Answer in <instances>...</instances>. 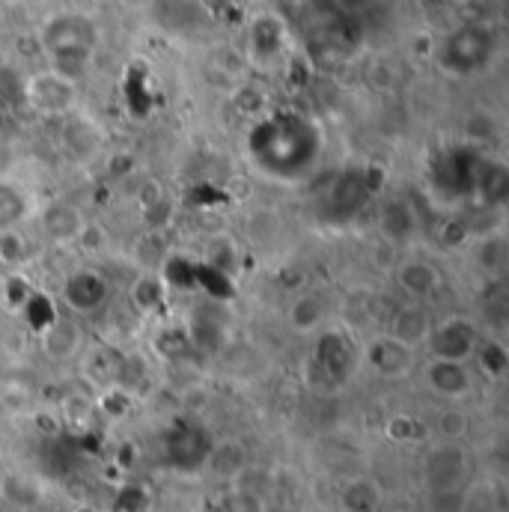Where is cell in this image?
<instances>
[{"mask_svg":"<svg viewBox=\"0 0 509 512\" xmlns=\"http://www.w3.org/2000/svg\"><path fill=\"white\" fill-rule=\"evenodd\" d=\"M248 155L268 179L298 182L322 158V131L301 114L265 117L248 134Z\"/></svg>","mask_w":509,"mask_h":512,"instance_id":"cell-1","label":"cell"},{"mask_svg":"<svg viewBox=\"0 0 509 512\" xmlns=\"http://www.w3.org/2000/svg\"><path fill=\"white\" fill-rule=\"evenodd\" d=\"M39 48L51 63L48 69L78 81L99 48V24L81 12H60L42 24Z\"/></svg>","mask_w":509,"mask_h":512,"instance_id":"cell-2","label":"cell"},{"mask_svg":"<svg viewBox=\"0 0 509 512\" xmlns=\"http://www.w3.org/2000/svg\"><path fill=\"white\" fill-rule=\"evenodd\" d=\"M495 48H498V39L486 24H465L438 42L435 60L447 75L468 78V75H477L480 69H486L492 63Z\"/></svg>","mask_w":509,"mask_h":512,"instance_id":"cell-3","label":"cell"},{"mask_svg":"<svg viewBox=\"0 0 509 512\" xmlns=\"http://www.w3.org/2000/svg\"><path fill=\"white\" fill-rule=\"evenodd\" d=\"M480 343H483V334L471 316H447L441 322H432L423 346L429 349V358L471 364Z\"/></svg>","mask_w":509,"mask_h":512,"instance_id":"cell-4","label":"cell"},{"mask_svg":"<svg viewBox=\"0 0 509 512\" xmlns=\"http://www.w3.org/2000/svg\"><path fill=\"white\" fill-rule=\"evenodd\" d=\"M24 102L42 117H66L78 105V81L54 69H42L24 81Z\"/></svg>","mask_w":509,"mask_h":512,"instance_id":"cell-5","label":"cell"},{"mask_svg":"<svg viewBox=\"0 0 509 512\" xmlns=\"http://www.w3.org/2000/svg\"><path fill=\"white\" fill-rule=\"evenodd\" d=\"M471 459L462 444H435L423 459V480L432 495H456L468 483Z\"/></svg>","mask_w":509,"mask_h":512,"instance_id":"cell-6","label":"cell"},{"mask_svg":"<svg viewBox=\"0 0 509 512\" xmlns=\"http://www.w3.org/2000/svg\"><path fill=\"white\" fill-rule=\"evenodd\" d=\"M426 390L441 399L444 405H462L465 399L474 396L477 390V373L471 364H459V361H438L429 358L420 370Z\"/></svg>","mask_w":509,"mask_h":512,"instance_id":"cell-7","label":"cell"},{"mask_svg":"<svg viewBox=\"0 0 509 512\" xmlns=\"http://www.w3.org/2000/svg\"><path fill=\"white\" fill-rule=\"evenodd\" d=\"M396 286H399L414 304H423V301H429L432 295L441 292V286H444V271L438 268L435 259H429V256L423 254H411L396 265Z\"/></svg>","mask_w":509,"mask_h":512,"instance_id":"cell-8","label":"cell"},{"mask_svg":"<svg viewBox=\"0 0 509 512\" xmlns=\"http://www.w3.org/2000/svg\"><path fill=\"white\" fill-rule=\"evenodd\" d=\"M364 364H367V370H373L379 379H393V382H399V379H405V376L414 373L417 358H414V349H408V346H402L399 340L382 334V337H376V340L364 349Z\"/></svg>","mask_w":509,"mask_h":512,"instance_id":"cell-9","label":"cell"},{"mask_svg":"<svg viewBox=\"0 0 509 512\" xmlns=\"http://www.w3.org/2000/svg\"><path fill=\"white\" fill-rule=\"evenodd\" d=\"M63 301L69 304L72 313L90 316L105 307L108 301V283L99 271L93 268H78L66 277L63 283Z\"/></svg>","mask_w":509,"mask_h":512,"instance_id":"cell-10","label":"cell"},{"mask_svg":"<svg viewBox=\"0 0 509 512\" xmlns=\"http://www.w3.org/2000/svg\"><path fill=\"white\" fill-rule=\"evenodd\" d=\"M316 364L331 382H346L355 370V349L352 343L337 334V331H322L319 349H316Z\"/></svg>","mask_w":509,"mask_h":512,"instance_id":"cell-11","label":"cell"},{"mask_svg":"<svg viewBox=\"0 0 509 512\" xmlns=\"http://www.w3.org/2000/svg\"><path fill=\"white\" fill-rule=\"evenodd\" d=\"M84 215L72 203H51L48 209L39 212V227L42 233L57 242V245H75L84 233Z\"/></svg>","mask_w":509,"mask_h":512,"instance_id":"cell-12","label":"cell"},{"mask_svg":"<svg viewBox=\"0 0 509 512\" xmlns=\"http://www.w3.org/2000/svg\"><path fill=\"white\" fill-rule=\"evenodd\" d=\"M429 328H432V319H429V313L423 310V304L408 301V304H402V307L390 316V322H387V337L399 340V343L408 346V349H420V346L426 343V337H429Z\"/></svg>","mask_w":509,"mask_h":512,"instance_id":"cell-13","label":"cell"},{"mask_svg":"<svg viewBox=\"0 0 509 512\" xmlns=\"http://www.w3.org/2000/svg\"><path fill=\"white\" fill-rule=\"evenodd\" d=\"M27 218H33L30 191L9 176H0V233L18 230Z\"/></svg>","mask_w":509,"mask_h":512,"instance_id":"cell-14","label":"cell"},{"mask_svg":"<svg viewBox=\"0 0 509 512\" xmlns=\"http://www.w3.org/2000/svg\"><path fill=\"white\" fill-rule=\"evenodd\" d=\"M42 349H45L48 358H54V361L78 358L81 349H84V331H81L78 322H72V319H54V322L42 331Z\"/></svg>","mask_w":509,"mask_h":512,"instance_id":"cell-15","label":"cell"},{"mask_svg":"<svg viewBox=\"0 0 509 512\" xmlns=\"http://www.w3.org/2000/svg\"><path fill=\"white\" fill-rule=\"evenodd\" d=\"M471 259L477 265V271L483 277H492V280H501L507 274L509 265V251H507V236L504 233H486L474 242V251Z\"/></svg>","mask_w":509,"mask_h":512,"instance_id":"cell-16","label":"cell"},{"mask_svg":"<svg viewBox=\"0 0 509 512\" xmlns=\"http://www.w3.org/2000/svg\"><path fill=\"white\" fill-rule=\"evenodd\" d=\"M343 512H376L382 507V486L373 477H352L340 489Z\"/></svg>","mask_w":509,"mask_h":512,"instance_id":"cell-17","label":"cell"},{"mask_svg":"<svg viewBox=\"0 0 509 512\" xmlns=\"http://www.w3.org/2000/svg\"><path fill=\"white\" fill-rule=\"evenodd\" d=\"M286 322L295 334H316L322 331L325 322V304L319 295H301L289 304L286 310Z\"/></svg>","mask_w":509,"mask_h":512,"instance_id":"cell-18","label":"cell"},{"mask_svg":"<svg viewBox=\"0 0 509 512\" xmlns=\"http://www.w3.org/2000/svg\"><path fill=\"white\" fill-rule=\"evenodd\" d=\"M417 221H414V209L405 200H387L379 212V230L384 239L390 242H402L414 233Z\"/></svg>","mask_w":509,"mask_h":512,"instance_id":"cell-19","label":"cell"},{"mask_svg":"<svg viewBox=\"0 0 509 512\" xmlns=\"http://www.w3.org/2000/svg\"><path fill=\"white\" fill-rule=\"evenodd\" d=\"M63 143L75 158H90L102 146V131L96 128L93 120L75 117V120H69V126L63 131Z\"/></svg>","mask_w":509,"mask_h":512,"instance_id":"cell-20","label":"cell"},{"mask_svg":"<svg viewBox=\"0 0 509 512\" xmlns=\"http://www.w3.org/2000/svg\"><path fill=\"white\" fill-rule=\"evenodd\" d=\"M435 435L441 444H462V438L471 432V417L462 405H444L435 414Z\"/></svg>","mask_w":509,"mask_h":512,"instance_id":"cell-21","label":"cell"},{"mask_svg":"<svg viewBox=\"0 0 509 512\" xmlns=\"http://www.w3.org/2000/svg\"><path fill=\"white\" fill-rule=\"evenodd\" d=\"M280 42H283V24L274 15L256 18L251 27V51L256 57H265V60L274 57L280 51Z\"/></svg>","mask_w":509,"mask_h":512,"instance_id":"cell-22","label":"cell"},{"mask_svg":"<svg viewBox=\"0 0 509 512\" xmlns=\"http://www.w3.org/2000/svg\"><path fill=\"white\" fill-rule=\"evenodd\" d=\"M474 361L480 364V370L489 376V379H504V373H507L509 367V358H507V349L501 346V343H492V340H483L480 346H477V352H474Z\"/></svg>","mask_w":509,"mask_h":512,"instance_id":"cell-23","label":"cell"},{"mask_svg":"<svg viewBox=\"0 0 509 512\" xmlns=\"http://www.w3.org/2000/svg\"><path fill=\"white\" fill-rule=\"evenodd\" d=\"M161 301H164V289H161V280H158V277L143 274V277L134 280V286H131V304H134L137 310L152 313V310L161 307Z\"/></svg>","mask_w":509,"mask_h":512,"instance_id":"cell-24","label":"cell"},{"mask_svg":"<svg viewBox=\"0 0 509 512\" xmlns=\"http://www.w3.org/2000/svg\"><path fill=\"white\" fill-rule=\"evenodd\" d=\"M3 498L9 501V504H15V507H21V510H27V507H33L42 495H39V486L30 480V477H6V483H3Z\"/></svg>","mask_w":509,"mask_h":512,"instance_id":"cell-25","label":"cell"},{"mask_svg":"<svg viewBox=\"0 0 509 512\" xmlns=\"http://www.w3.org/2000/svg\"><path fill=\"white\" fill-rule=\"evenodd\" d=\"M30 259V239L18 230H9V233H0V262L3 265H21Z\"/></svg>","mask_w":509,"mask_h":512,"instance_id":"cell-26","label":"cell"},{"mask_svg":"<svg viewBox=\"0 0 509 512\" xmlns=\"http://www.w3.org/2000/svg\"><path fill=\"white\" fill-rule=\"evenodd\" d=\"M131 399H134V393L126 390L123 384H108V387H102V393H99V408H102V414H108L111 420H117V417L128 414Z\"/></svg>","mask_w":509,"mask_h":512,"instance_id":"cell-27","label":"cell"},{"mask_svg":"<svg viewBox=\"0 0 509 512\" xmlns=\"http://www.w3.org/2000/svg\"><path fill=\"white\" fill-rule=\"evenodd\" d=\"M423 426H420V420L417 417H408V414H396V417H390L387 420V426H384V435L390 438V441H396V444H411V441H417V438H423Z\"/></svg>","mask_w":509,"mask_h":512,"instance_id":"cell-28","label":"cell"},{"mask_svg":"<svg viewBox=\"0 0 509 512\" xmlns=\"http://www.w3.org/2000/svg\"><path fill=\"white\" fill-rule=\"evenodd\" d=\"M3 298H6V304H12L15 310L33 304V289L27 286V277H18V274H15V277H6Z\"/></svg>","mask_w":509,"mask_h":512,"instance_id":"cell-29","label":"cell"},{"mask_svg":"<svg viewBox=\"0 0 509 512\" xmlns=\"http://www.w3.org/2000/svg\"><path fill=\"white\" fill-rule=\"evenodd\" d=\"M224 512H265V504H262V495L245 492V489L236 486V492L224 504Z\"/></svg>","mask_w":509,"mask_h":512,"instance_id":"cell-30","label":"cell"},{"mask_svg":"<svg viewBox=\"0 0 509 512\" xmlns=\"http://www.w3.org/2000/svg\"><path fill=\"white\" fill-rule=\"evenodd\" d=\"M292 3H304V0H292Z\"/></svg>","mask_w":509,"mask_h":512,"instance_id":"cell-31","label":"cell"}]
</instances>
